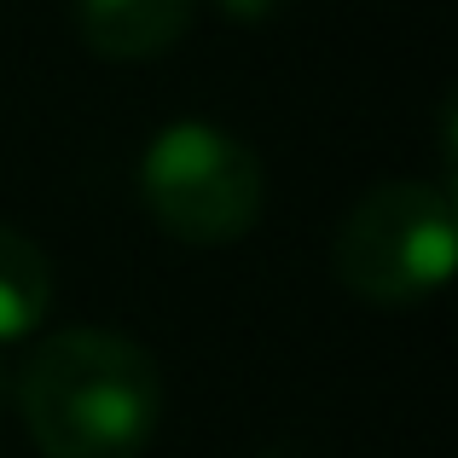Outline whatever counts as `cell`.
<instances>
[{"instance_id": "2", "label": "cell", "mask_w": 458, "mask_h": 458, "mask_svg": "<svg viewBox=\"0 0 458 458\" xmlns=\"http://www.w3.org/2000/svg\"><path fill=\"white\" fill-rule=\"evenodd\" d=\"M458 261L453 198L424 180H383L336 221L331 267L343 291L377 308H406L436 296Z\"/></svg>"}, {"instance_id": "3", "label": "cell", "mask_w": 458, "mask_h": 458, "mask_svg": "<svg viewBox=\"0 0 458 458\" xmlns=\"http://www.w3.org/2000/svg\"><path fill=\"white\" fill-rule=\"evenodd\" d=\"M140 203L180 244H238L261 221L267 174L261 157L215 123H168L140 157Z\"/></svg>"}, {"instance_id": "1", "label": "cell", "mask_w": 458, "mask_h": 458, "mask_svg": "<svg viewBox=\"0 0 458 458\" xmlns=\"http://www.w3.org/2000/svg\"><path fill=\"white\" fill-rule=\"evenodd\" d=\"M12 401L47 458H140L163 424V371L134 336L76 325L30 348Z\"/></svg>"}, {"instance_id": "6", "label": "cell", "mask_w": 458, "mask_h": 458, "mask_svg": "<svg viewBox=\"0 0 458 458\" xmlns=\"http://www.w3.org/2000/svg\"><path fill=\"white\" fill-rule=\"evenodd\" d=\"M209 6L233 23H273V18L291 12V0H209Z\"/></svg>"}, {"instance_id": "5", "label": "cell", "mask_w": 458, "mask_h": 458, "mask_svg": "<svg viewBox=\"0 0 458 458\" xmlns=\"http://www.w3.org/2000/svg\"><path fill=\"white\" fill-rule=\"evenodd\" d=\"M53 313V261L41 244L0 226V343H30Z\"/></svg>"}, {"instance_id": "7", "label": "cell", "mask_w": 458, "mask_h": 458, "mask_svg": "<svg viewBox=\"0 0 458 458\" xmlns=\"http://www.w3.org/2000/svg\"><path fill=\"white\" fill-rule=\"evenodd\" d=\"M6 401H12V377H6V366H0V412H6Z\"/></svg>"}, {"instance_id": "4", "label": "cell", "mask_w": 458, "mask_h": 458, "mask_svg": "<svg viewBox=\"0 0 458 458\" xmlns=\"http://www.w3.org/2000/svg\"><path fill=\"white\" fill-rule=\"evenodd\" d=\"M203 0H70L76 35L105 64H146L180 47L198 23Z\"/></svg>"}]
</instances>
